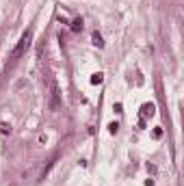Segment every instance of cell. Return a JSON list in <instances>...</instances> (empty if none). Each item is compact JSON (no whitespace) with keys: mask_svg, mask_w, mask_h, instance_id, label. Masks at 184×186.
<instances>
[{"mask_svg":"<svg viewBox=\"0 0 184 186\" xmlns=\"http://www.w3.org/2000/svg\"><path fill=\"white\" fill-rule=\"evenodd\" d=\"M0 132H2V134H5V136H7V134H9V132H11V128H9V126H7V123H2V126H0Z\"/></svg>","mask_w":184,"mask_h":186,"instance_id":"9c48e42d","label":"cell"},{"mask_svg":"<svg viewBox=\"0 0 184 186\" xmlns=\"http://www.w3.org/2000/svg\"><path fill=\"white\" fill-rule=\"evenodd\" d=\"M113 110H115V113H121V104L117 102V104H115V106H113Z\"/></svg>","mask_w":184,"mask_h":186,"instance_id":"30bf717a","label":"cell"},{"mask_svg":"<svg viewBox=\"0 0 184 186\" xmlns=\"http://www.w3.org/2000/svg\"><path fill=\"white\" fill-rule=\"evenodd\" d=\"M45 93H48V106H50V110L52 113H56V110H61V104H63V100H61V89H59V82L52 78V74L48 72L45 74Z\"/></svg>","mask_w":184,"mask_h":186,"instance_id":"6da1fadb","label":"cell"},{"mask_svg":"<svg viewBox=\"0 0 184 186\" xmlns=\"http://www.w3.org/2000/svg\"><path fill=\"white\" fill-rule=\"evenodd\" d=\"M117 130H119V123H117V121H110V123H108V132H110V134H117Z\"/></svg>","mask_w":184,"mask_h":186,"instance_id":"52a82bcc","label":"cell"},{"mask_svg":"<svg viewBox=\"0 0 184 186\" xmlns=\"http://www.w3.org/2000/svg\"><path fill=\"white\" fill-rule=\"evenodd\" d=\"M72 30H74V33H80V30H82V17H76V20L72 22Z\"/></svg>","mask_w":184,"mask_h":186,"instance_id":"8992f818","label":"cell"},{"mask_svg":"<svg viewBox=\"0 0 184 186\" xmlns=\"http://www.w3.org/2000/svg\"><path fill=\"white\" fill-rule=\"evenodd\" d=\"M102 82H104V74H102V72L91 74V84H102Z\"/></svg>","mask_w":184,"mask_h":186,"instance_id":"5b68a950","label":"cell"},{"mask_svg":"<svg viewBox=\"0 0 184 186\" xmlns=\"http://www.w3.org/2000/svg\"><path fill=\"white\" fill-rule=\"evenodd\" d=\"M31 39H33V33H31V30H26L24 35L20 37V41L15 43V48L11 50V63H15V61H17V59H20L22 54H24V52L28 50V45H31Z\"/></svg>","mask_w":184,"mask_h":186,"instance_id":"7a4b0ae2","label":"cell"},{"mask_svg":"<svg viewBox=\"0 0 184 186\" xmlns=\"http://www.w3.org/2000/svg\"><path fill=\"white\" fill-rule=\"evenodd\" d=\"M154 113H156V106H154L152 102H145V104L141 106V110H139V115H141V119H147V117H152Z\"/></svg>","mask_w":184,"mask_h":186,"instance_id":"3957f363","label":"cell"},{"mask_svg":"<svg viewBox=\"0 0 184 186\" xmlns=\"http://www.w3.org/2000/svg\"><path fill=\"white\" fill-rule=\"evenodd\" d=\"M91 43H93L96 48H104V41H102V35H100V33H93V37H91Z\"/></svg>","mask_w":184,"mask_h":186,"instance_id":"277c9868","label":"cell"},{"mask_svg":"<svg viewBox=\"0 0 184 186\" xmlns=\"http://www.w3.org/2000/svg\"><path fill=\"white\" fill-rule=\"evenodd\" d=\"M152 136L154 138H160V136H163V128H154L152 130Z\"/></svg>","mask_w":184,"mask_h":186,"instance_id":"ba28073f","label":"cell"}]
</instances>
